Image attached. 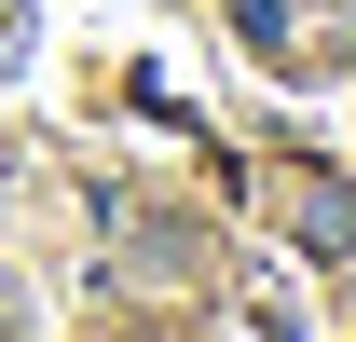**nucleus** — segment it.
I'll list each match as a JSON object with an SVG mask.
<instances>
[{
	"instance_id": "1",
	"label": "nucleus",
	"mask_w": 356,
	"mask_h": 342,
	"mask_svg": "<svg viewBox=\"0 0 356 342\" xmlns=\"http://www.w3.org/2000/svg\"><path fill=\"white\" fill-rule=\"evenodd\" d=\"M302 247H315V260L356 247V192H343V178H302Z\"/></svg>"
}]
</instances>
